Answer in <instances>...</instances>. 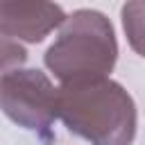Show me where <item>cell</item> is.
<instances>
[{"mask_svg":"<svg viewBox=\"0 0 145 145\" xmlns=\"http://www.w3.org/2000/svg\"><path fill=\"white\" fill-rule=\"evenodd\" d=\"M66 11L54 2L0 0V34L14 41L41 43L54 27L66 23Z\"/></svg>","mask_w":145,"mask_h":145,"instance_id":"cell-4","label":"cell"},{"mask_svg":"<svg viewBox=\"0 0 145 145\" xmlns=\"http://www.w3.org/2000/svg\"><path fill=\"white\" fill-rule=\"evenodd\" d=\"M0 109L18 127L52 138L57 113V88L39 68H18L0 77Z\"/></svg>","mask_w":145,"mask_h":145,"instance_id":"cell-3","label":"cell"},{"mask_svg":"<svg viewBox=\"0 0 145 145\" xmlns=\"http://www.w3.org/2000/svg\"><path fill=\"white\" fill-rule=\"evenodd\" d=\"M120 16H122V29L127 43L136 54L145 57V0L122 5Z\"/></svg>","mask_w":145,"mask_h":145,"instance_id":"cell-5","label":"cell"},{"mask_svg":"<svg viewBox=\"0 0 145 145\" xmlns=\"http://www.w3.org/2000/svg\"><path fill=\"white\" fill-rule=\"evenodd\" d=\"M57 113L66 129L91 145H131L136 138V104L111 77L61 84Z\"/></svg>","mask_w":145,"mask_h":145,"instance_id":"cell-1","label":"cell"},{"mask_svg":"<svg viewBox=\"0 0 145 145\" xmlns=\"http://www.w3.org/2000/svg\"><path fill=\"white\" fill-rule=\"evenodd\" d=\"M43 61L61 84L109 77L118 61V41L111 20L95 9L72 11L54 43L45 50Z\"/></svg>","mask_w":145,"mask_h":145,"instance_id":"cell-2","label":"cell"},{"mask_svg":"<svg viewBox=\"0 0 145 145\" xmlns=\"http://www.w3.org/2000/svg\"><path fill=\"white\" fill-rule=\"evenodd\" d=\"M25 61H27V50L20 45V41L0 34V77L18 70Z\"/></svg>","mask_w":145,"mask_h":145,"instance_id":"cell-6","label":"cell"}]
</instances>
